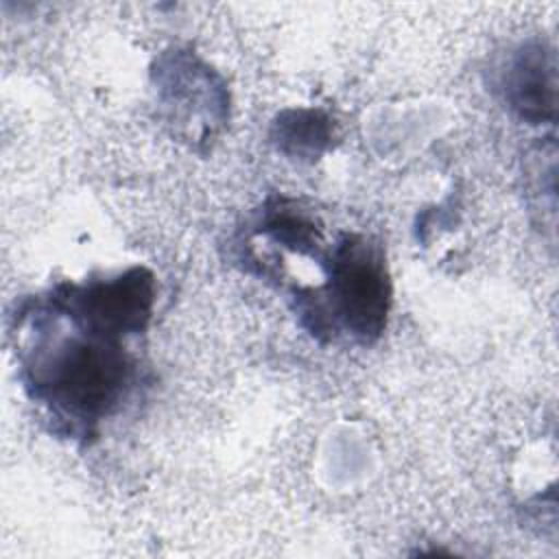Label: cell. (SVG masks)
<instances>
[{"instance_id": "6da1fadb", "label": "cell", "mask_w": 559, "mask_h": 559, "mask_svg": "<svg viewBox=\"0 0 559 559\" xmlns=\"http://www.w3.org/2000/svg\"><path fill=\"white\" fill-rule=\"evenodd\" d=\"M20 380L55 432L92 439L131 395L138 365L127 334L76 308L57 284L13 314Z\"/></svg>"}, {"instance_id": "7a4b0ae2", "label": "cell", "mask_w": 559, "mask_h": 559, "mask_svg": "<svg viewBox=\"0 0 559 559\" xmlns=\"http://www.w3.org/2000/svg\"><path fill=\"white\" fill-rule=\"evenodd\" d=\"M325 282L295 290L297 317L319 341L341 334L358 345L376 343L391 310V277L384 249L369 236L343 234L323 255Z\"/></svg>"}, {"instance_id": "3957f363", "label": "cell", "mask_w": 559, "mask_h": 559, "mask_svg": "<svg viewBox=\"0 0 559 559\" xmlns=\"http://www.w3.org/2000/svg\"><path fill=\"white\" fill-rule=\"evenodd\" d=\"M507 105L524 120L537 124L555 118V57L542 44H524L502 70Z\"/></svg>"}, {"instance_id": "277c9868", "label": "cell", "mask_w": 559, "mask_h": 559, "mask_svg": "<svg viewBox=\"0 0 559 559\" xmlns=\"http://www.w3.org/2000/svg\"><path fill=\"white\" fill-rule=\"evenodd\" d=\"M334 135L332 120L319 109H288L273 122V144L293 159H317Z\"/></svg>"}]
</instances>
